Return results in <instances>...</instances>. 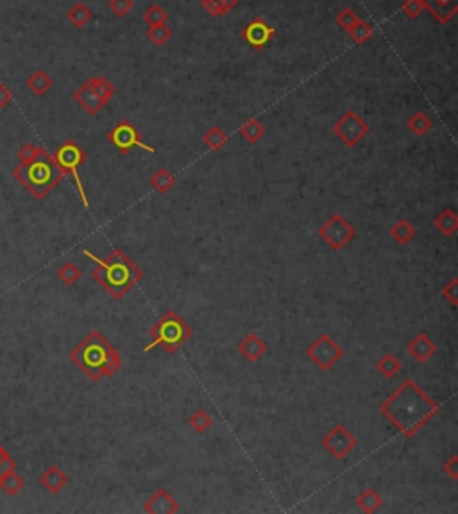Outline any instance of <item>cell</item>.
I'll return each instance as SVG.
<instances>
[{
	"label": "cell",
	"instance_id": "obj_1",
	"mask_svg": "<svg viewBox=\"0 0 458 514\" xmlns=\"http://www.w3.org/2000/svg\"><path fill=\"white\" fill-rule=\"evenodd\" d=\"M438 403L422 391L415 380L407 378L379 405V412L407 439L415 437L435 416Z\"/></svg>",
	"mask_w": 458,
	"mask_h": 514
},
{
	"label": "cell",
	"instance_id": "obj_2",
	"mask_svg": "<svg viewBox=\"0 0 458 514\" xmlns=\"http://www.w3.org/2000/svg\"><path fill=\"white\" fill-rule=\"evenodd\" d=\"M70 362L79 367L92 382H99L106 376H115L122 367V357L109 344L99 330L90 334L70 351Z\"/></svg>",
	"mask_w": 458,
	"mask_h": 514
},
{
	"label": "cell",
	"instance_id": "obj_3",
	"mask_svg": "<svg viewBox=\"0 0 458 514\" xmlns=\"http://www.w3.org/2000/svg\"><path fill=\"white\" fill-rule=\"evenodd\" d=\"M83 255L97 263L92 272L93 279L116 301L124 299V296L129 294L136 283L144 278V271L119 247L112 249L108 258H99L88 249H84Z\"/></svg>",
	"mask_w": 458,
	"mask_h": 514
},
{
	"label": "cell",
	"instance_id": "obj_4",
	"mask_svg": "<svg viewBox=\"0 0 458 514\" xmlns=\"http://www.w3.org/2000/svg\"><path fill=\"white\" fill-rule=\"evenodd\" d=\"M13 176L36 201H43L65 178L50 152L45 149L32 162L13 169Z\"/></svg>",
	"mask_w": 458,
	"mask_h": 514
},
{
	"label": "cell",
	"instance_id": "obj_5",
	"mask_svg": "<svg viewBox=\"0 0 458 514\" xmlns=\"http://www.w3.org/2000/svg\"><path fill=\"white\" fill-rule=\"evenodd\" d=\"M149 334H151L152 341L151 344L144 348V353H149L154 348L161 346L168 355H174L191 337V328L177 312L167 310L152 324Z\"/></svg>",
	"mask_w": 458,
	"mask_h": 514
},
{
	"label": "cell",
	"instance_id": "obj_6",
	"mask_svg": "<svg viewBox=\"0 0 458 514\" xmlns=\"http://www.w3.org/2000/svg\"><path fill=\"white\" fill-rule=\"evenodd\" d=\"M115 93V84L108 77H90L74 92V100L79 104L88 115L95 117L99 115L100 110L106 108V104L113 99Z\"/></svg>",
	"mask_w": 458,
	"mask_h": 514
},
{
	"label": "cell",
	"instance_id": "obj_7",
	"mask_svg": "<svg viewBox=\"0 0 458 514\" xmlns=\"http://www.w3.org/2000/svg\"><path fill=\"white\" fill-rule=\"evenodd\" d=\"M56 165L60 167V171L63 172L65 176H72L74 183H76L77 192H79V197H81V203L86 210H90V203H88V196H86V190L83 187V181H81V176H79V167L83 164H86V152L83 151L79 144H76L74 140H65L63 144L54 151L52 154Z\"/></svg>",
	"mask_w": 458,
	"mask_h": 514
},
{
	"label": "cell",
	"instance_id": "obj_8",
	"mask_svg": "<svg viewBox=\"0 0 458 514\" xmlns=\"http://www.w3.org/2000/svg\"><path fill=\"white\" fill-rule=\"evenodd\" d=\"M333 135L344 142L347 147H355L369 135L371 128H369V124L362 119V115L355 112V110H347L344 112L342 115L339 117V120L333 124V128H331Z\"/></svg>",
	"mask_w": 458,
	"mask_h": 514
},
{
	"label": "cell",
	"instance_id": "obj_9",
	"mask_svg": "<svg viewBox=\"0 0 458 514\" xmlns=\"http://www.w3.org/2000/svg\"><path fill=\"white\" fill-rule=\"evenodd\" d=\"M307 357L319 367L321 371H330L331 367L337 366L340 359L344 357V350L333 337L328 334H321L314 343L308 346Z\"/></svg>",
	"mask_w": 458,
	"mask_h": 514
},
{
	"label": "cell",
	"instance_id": "obj_10",
	"mask_svg": "<svg viewBox=\"0 0 458 514\" xmlns=\"http://www.w3.org/2000/svg\"><path fill=\"white\" fill-rule=\"evenodd\" d=\"M317 233H319L321 239H323L324 242H326V246H330L333 251H340V249H344L351 240L355 239L356 230L346 217L340 216V213H335V216H331L330 219L317 230Z\"/></svg>",
	"mask_w": 458,
	"mask_h": 514
},
{
	"label": "cell",
	"instance_id": "obj_11",
	"mask_svg": "<svg viewBox=\"0 0 458 514\" xmlns=\"http://www.w3.org/2000/svg\"><path fill=\"white\" fill-rule=\"evenodd\" d=\"M109 144L116 149L122 154H128L133 149H144V151L151 152V154H156V149L152 145L145 144L142 136H140L138 129L135 128V124L129 122V120H120L115 128L108 133Z\"/></svg>",
	"mask_w": 458,
	"mask_h": 514
},
{
	"label": "cell",
	"instance_id": "obj_12",
	"mask_svg": "<svg viewBox=\"0 0 458 514\" xmlns=\"http://www.w3.org/2000/svg\"><path fill=\"white\" fill-rule=\"evenodd\" d=\"M356 444H358L356 435L344 425H335L323 439L324 450L330 452V455H333V459H337V461H344L351 452L355 450Z\"/></svg>",
	"mask_w": 458,
	"mask_h": 514
},
{
	"label": "cell",
	"instance_id": "obj_13",
	"mask_svg": "<svg viewBox=\"0 0 458 514\" xmlns=\"http://www.w3.org/2000/svg\"><path fill=\"white\" fill-rule=\"evenodd\" d=\"M276 34V29L272 27L271 24L263 20L262 16H256L249 22L242 31V38L251 45L255 51H262L263 47H267L269 41L274 38Z\"/></svg>",
	"mask_w": 458,
	"mask_h": 514
},
{
	"label": "cell",
	"instance_id": "obj_14",
	"mask_svg": "<svg viewBox=\"0 0 458 514\" xmlns=\"http://www.w3.org/2000/svg\"><path fill=\"white\" fill-rule=\"evenodd\" d=\"M149 514H175L180 513V503L168 493L167 487H158L144 506Z\"/></svg>",
	"mask_w": 458,
	"mask_h": 514
},
{
	"label": "cell",
	"instance_id": "obj_15",
	"mask_svg": "<svg viewBox=\"0 0 458 514\" xmlns=\"http://www.w3.org/2000/svg\"><path fill=\"white\" fill-rule=\"evenodd\" d=\"M236 350H238L240 355H242L245 360H249V362H258V360L263 359V355L267 353L269 344L265 343V339H262L258 334L251 331V334H248L242 341H240Z\"/></svg>",
	"mask_w": 458,
	"mask_h": 514
},
{
	"label": "cell",
	"instance_id": "obj_16",
	"mask_svg": "<svg viewBox=\"0 0 458 514\" xmlns=\"http://www.w3.org/2000/svg\"><path fill=\"white\" fill-rule=\"evenodd\" d=\"M407 350L415 362L424 364L428 359H431L437 353V344L424 331H419L414 339L407 344Z\"/></svg>",
	"mask_w": 458,
	"mask_h": 514
},
{
	"label": "cell",
	"instance_id": "obj_17",
	"mask_svg": "<svg viewBox=\"0 0 458 514\" xmlns=\"http://www.w3.org/2000/svg\"><path fill=\"white\" fill-rule=\"evenodd\" d=\"M68 482H70V477L58 464H52L40 475V486L50 494L61 493Z\"/></svg>",
	"mask_w": 458,
	"mask_h": 514
},
{
	"label": "cell",
	"instance_id": "obj_18",
	"mask_svg": "<svg viewBox=\"0 0 458 514\" xmlns=\"http://www.w3.org/2000/svg\"><path fill=\"white\" fill-rule=\"evenodd\" d=\"M424 9L430 11L438 24H447L458 13V0H424Z\"/></svg>",
	"mask_w": 458,
	"mask_h": 514
},
{
	"label": "cell",
	"instance_id": "obj_19",
	"mask_svg": "<svg viewBox=\"0 0 458 514\" xmlns=\"http://www.w3.org/2000/svg\"><path fill=\"white\" fill-rule=\"evenodd\" d=\"M25 84H27V88L31 90L32 95L43 97L47 95V93L52 90V86H54V79H52L45 70H34V72L27 77Z\"/></svg>",
	"mask_w": 458,
	"mask_h": 514
},
{
	"label": "cell",
	"instance_id": "obj_20",
	"mask_svg": "<svg viewBox=\"0 0 458 514\" xmlns=\"http://www.w3.org/2000/svg\"><path fill=\"white\" fill-rule=\"evenodd\" d=\"M435 228L444 237H453L458 232V213L453 208H446L433 219Z\"/></svg>",
	"mask_w": 458,
	"mask_h": 514
},
{
	"label": "cell",
	"instance_id": "obj_21",
	"mask_svg": "<svg viewBox=\"0 0 458 514\" xmlns=\"http://www.w3.org/2000/svg\"><path fill=\"white\" fill-rule=\"evenodd\" d=\"M67 18H68V22H70V24H72L76 29H83L93 20V11L88 8L84 2H81V0H79V2H76L72 8L68 9Z\"/></svg>",
	"mask_w": 458,
	"mask_h": 514
},
{
	"label": "cell",
	"instance_id": "obj_22",
	"mask_svg": "<svg viewBox=\"0 0 458 514\" xmlns=\"http://www.w3.org/2000/svg\"><path fill=\"white\" fill-rule=\"evenodd\" d=\"M356 506L367 514H372L376 510L382 509L383 506V499L382 494L375 489V487H365L362 493L358 494V499H356Z\"/></svg>",
	"mask_w": 458,
	"mask_h": 514
},
{
	"label": "cell",
	"instance_id": "obj_23",
	"mask_svg": "<svg viewBox=\"0 0 458 514\" xmlns=\"http://www.w3.org/2000/svg\"><path fill=\"white\" fill-rule=\"evenodd\" d=\"M238 133H240V136L248 142V144H258L260 140L265 136L267 129H265V126H263L262 120L249 119L248 122L240 126Z\"/></svg>",
	"mask_w": 458,
	"mask_h": 514
},
{
	"label": "cell",
	"instance_id": "obj_24",
	"mask_svg": "<svg viewBox=\"0 0 458 514\" xmlns=\"http://www.w3.org/2000/svg\"><path fill=\"white\" fill-rule=\"evenodd\" d=\"M151 187L154 188L160 196H165L167 192H170L175 187V176L172 174L168 169H158L154 174L151 176Z\"/></svg>",
	"mask_w": 458,
	"mask_h": 514
},
{
	"label": "cell",
	"instance_id": "obj_25",
	"mask_svg": "<svg viewBox=\"0 0 458 514\" xmlns=\"http://www.w3.org/2000/svg\"><path fill=\"white\" fill-rule=\"evenodd\" d=\"M407 128L412 135L415 136H426L428 133L433 128V120L422 112H415L414 115H410V119L407 120Z\"/></svg>",
	"mask_w": 458,
	"mask_h": 514
},
{
	"label": "cell",
	"instance_id": "obj_26",
	"mask_svg": "<svg viewBox=\"0 0 458 514\" xmlns=\"http://www.w3.org/2000/svg\"><path fill=\"white\" fill-rule=\"evenodd\" d=\"M417 232L415 228L408 223L407 219H399L394 226L391 228V237L394 239L396 244H401V246H407L412 240L415 239Z\"/></svg>",
	"mask_w": 458,
	"mask_h": 514
},
{
	"label": "cell",
	"instance_id": "obj_27",
	"mask_svg": "<svg viewBox=\"0 0 458 514\" xmlns=\"http://www.w3.org/2000/svg\"><path fill=\"white\" fill-rule=\"evenodd\" d=\"M376 369H378V373L383 376V378L392 380L403 371V364L399 362L392 353H386V355H383L382 359L376 362Z\"/></svg>",
	"mask_w": 458,
	"mask_h": 514
},
{
	"label": "cell",
	"instance_id": "obj_28",
	"mask_svg": "<svg viewBox=\"0 0 458 514\" xmlns=\"http://www.w3.org/2000/svg\"><path fill=\"white\" fill-rule=\"evenodd\" d=\"M238 6V0H201V8L211 16H226Z\"/></svg>",
	"mask_w": 458,
	"mask_h": 514
},
{
	"label": "cell",
	"instance_id": "obj_29",
	"mask_svg": "<svg viewBox=\"0 0 458 514\" xmlns=\"http://www.w3.org/2000/svg\"><path fill=\"white\" fill-rule=\"evenodd\" d=\"M188 425H190L197 434L204 435L211 427H213V418H211V414L204 409V407H199V409L188 418Z\"/></svg>",
	"mask_w": 458,
	"mask_h": 514
},
{
	"label": "cell",
	"instance_id": "obj_30",
	"mask_svg": "<svg viewBox=\"0 0 458 514\" xmlns=\"http://www.w3.org/2000/svg\"><path fill=\"white\" fill-rule=\"evenodd\" d=\"M227 140L229 138H227V135L219 128V126H213V128H210L203 135V144L213 152L222 151L224 145L227 144Z\"/></svg>",
	"mask_w": 458,
	"mask_h": 514
},
{
	"label": "cell",
	"instance_id": "obj_31",
	"mask_svg": "<svg viewBox=\"0 0 458 514\" xmlns=\"http://www.w3.org/2000/svg\"><path fill=\"white\" fill-rule=\"evenodd\" d=\"M25 487V480L18 473H15V470L9 471L2 480H0V489L4 491V494L8 496H15V494L20 493Z\"/></svg>",
	"mask_w": 458,
	"mask_h": 514
},
{
	"label": "cell",
	"instance_id": "obj_32",
	"mask_svg": "<svg viewBox=\"0 0 458 514\" xmlns=\"http://www.w3.org/2000/svg\"><path fill=\"white\" fill-rule=\"evenodd\" d=\"M56 275H58V278L61 279V283H65V285H68V287H72V285H76V283L81 279L83 271H81V269L77 268L74 262H65L63 265L58 269Z\"/></svg>",
	"mask_w": 458,
	"mask_h": 514
},
{
	"label": "cell",
	"instance_id": "obj_33",
	"mask_svg": "<svg viewBox=\"0 0 458 514\" xmlns=\"http://www.w3.org/2000/svg\"><path fill=\"white\" fill-rule=\"evenodd\" d=\"M347 34H349L351 40L355 41V44L365 45L367 41H369L372 37H375V27H372L371 24H367V22L360 20L358 24L355 25V27H353L349 32H347Z\"/></svg>",
	"mask_w": 458,
	"mask_h": 514
},
{
	"label": "cell",
	"instance_id": "obj_34",
	"mask_svg": "<svg viewBox=\"0 0 458 514\" xmlns=\"http://www.w3.org/2000/svg\"><path fill=\"white\" fill-rule=\"evenodd\" d=\"M147 38L156 45V47H163L172 38V29L167 24L160 25H149Z\"/></svg>",
	"mask_w": 458,
	"mask_h": 514
},
{
	"label": "cell",
	"instance_id": "obj_35",
	"mask_svg": "<svg viewBox=\"0 0 458 514\" xmlns=\"http://www.w3.org/2000/svg\"><path fill=\"white\" fill-rule=\"evenodd\" d=\"M360 20H362V18L356 15L355 9L353 8H344L339 15L335 16V22H337V25H339V27L346 32H349L351 29L355 27Z\"/></svg>",
	"mask_w": 458,
	"mask_h": 514
},
{
	"label": "cell",
	"instance_id": "obj_36",
	"mask_svg": "<svg viewBox=\"0 0 458 514\" xmlns=\"http://www.w3.org/2000/svg\"><path fill=\"white\" fill-rule=\"evenodd\" d=\"M144 22L149 25H160L168 22V13L161 8L160 4L149 6L147 11L144 13Z\"/></svg>",
	"mask_w": 458,
	"mask_h": 514
},
{
	"label": "cell",
	"instance_id": "obj_37",
	"mask_svg": "<svg viewBox=\"0 0 458 514\" xmlns=\"http://www.w3.org/2000/svg\"><path fill=\"white\" fill-rule=\"evenodd\" d=\"M108 8L115 16L126 18L133 11V8H135V2L133 0H109Z\"/></svg>",
	"mask_w": 458,
	"mask_h": 514
},
{
	"label": "cell",
	"instance_id": "obj_38",
	"mask_svg": "<svg viewBox=\"0 0 458 514\" xmlns=\"http://www.w3.org/2000/svg\"><path fill=\"white\" fill-rule=\"evenodd\" d=\"M401 9L408 18L414 20V18H417V16L424 11V0H405Z\"/></svg>",
	"mask_w": 458,
	"mask_h": 514
},
{
	"label": "cell",
	"instance_id": "obj_39",
	"mask_svg": "<svg viewBox=\"0 0 458 514\" xmlns=\"http://www.w3.org/2000/svg\"><path fill=\"white\" fill-rule=\"evenodd\" d=\"M43 151V147L41 145H34V144H25L22 145V149L18 151V159H20V164H29V162H32V159L36 158L40 152Z\"/></svg>",
	"mask_w": 458,
	"mask_h": 514
},
{
	"label": "cell",
	"instance_id": "obj_40",
	"mask_svg": "<svg viewBox=\"0 0 458 514\" xmlns=\"http://www.w3.org/2000/svg\"><path fill=\"white\" fill-rule=\"evenodd\" d=\"M15 468H16L15 459H13L11 455L8 454V450L0 444V480H2L9 471L15 470Z\"/></svg>",
	"mask_w": 458,
	"mask_h": 514
},
{
	"label": "cell",
	"instance_id": "obj_41",
	"mask_svg": "<svg viewBox=\"0 0 458 514\" xmlns=\"http://www.w3.org/2000/svg\"><path fill=\"white\" fill-rule=\"evenodd\" d=\"M440 294H443V298H446L447 301L453 305V307H457L458 305V278H453L450 283H446L443 291H440Z\"/></svg>",
	"mask_w": 458,
	"mask_h": 514
},
{
	"label": "cell",
	"instance_id": "obj_42",
	"mask_svg": "<svg viewBox=\"0 0 458 514\" xmlns=\"http://www.w3.org/2000/svg\"><path fill=\"white\" fill-rule=\"evenodd\" d=\"M443 471L451 478V480H458V457L451 455L446 463L443 464Z\"/></svg>",
	"mask_w": 458,
	"mask_h": 514
},
{
	"label": "cell",
	"instance_id": "obj_43",
	"mask_svg": "<svg viewBox=\"0 0 458 514\" xmlns=\"http://www.w3.org/2000/svg\"><path fill=\"white\" fill-rule=\"evenodd\" d=\"M13 100V93L8 86H6L2 81H0V112L6 110L9 106V103Z\"/></svg>",
	"mask_w": 458,
	"mask_h": 514
}]
</instances>
